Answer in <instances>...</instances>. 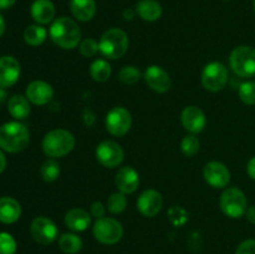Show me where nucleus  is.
<instances>
[{
    "mask_svg": "<svg viewBox=\"0 0 255 254\" xmlns=\"http://www.w3.org/2000/svg\"><path fill=\"white\" fill-rule=\"evenodd\" d=\"M20 74L21 67L14 56L5 55L0 57V87L6 89L16 84Z\"/></svg>",
    "mask_w": 255,
    "mask_h": 254,
    "instance_id": "15",
    "label": "nucleus"
},
{
    "mask_svg": "<svg viewBox=\"0 0 255 254\" xmlns=\"http://www.w3.org/2000/svg\"><path fill=\"white\" fill-rule=\"evenodd\" d=\"M5 167H6V158H5L4 153L0 151V173H1V172H4Z\"/></svg>",
    "mask_w": 255,
    "mask_h": 254,
    "instance_id": "40",
    "label": "nucleus"
},
{
    "mask_svg": "<svg viewBox=\"0 0 255 254\" xmlns=\"http://www.w3.org/2000/svg\"><path fill=\"white\" fill-rule=\"evenodd\" d=\"M50 37L59 47L72 50L81 42V30L76 21L67 16L57 17L50 26Z\"/></svg>",
    "mask_w": 255,
    "mask_h": 254,
    "instance_id": "1",
    "label": "nucleus"
},
{
    "mask_svg": "<svg viewBox=\"0 0 255 254\" xmlns=\"http://www.w3.org/2000/svg\"><path fill=\"white\" fill-rule=\"evenodd\" d=\"M203 177L213 188H224L231 182V172L228 167L218 161H211L204 166Z\"/></svg>",
    "mask_w": 255,
    "mask_h": 254,
    "instance_id": "12",
    "label": "nucleus"
},
{
    "mask_svg": "<svg viewBox=\"0 0 255 254\" xmlns=\"http://www.w3.org/2000/svg\"><path fill=\"white\" fill-rule=\"evenodd\" d=\"M80 52H81L82 56L85 57H94L97 52L100 51V45L92 37H87V39L82 40L79 45Z\"/></svg>",
    "mask_w": 255,
    "mask_h": 254,
    "instance_id": "33",
    "label": "nucleus"
},
{
    "mask_svg": "<svg viewBox=\"0 0 255 254\" xmlns=\"http://www.w3.org/2000/svg\"><path fill=\"white\" fill-rule=\"evenodd\" d=\"M219 206L227 217L237 219L246 216V212L248 209V201L243 191L232 187V188L224 189L223 193L221 194Z\"/></svg>",
    "mask_w": 255,
    "mask_h": 254,
    "instance_id": "5",
    "label": "nucleus"
},
{
    "mask_svg": "<svg viewBox=\"0 0 255 254\" xmlns=\"http://www.w3.org/2000/svg\"><path fill=\"white\" fill-rule=\"evenodd\" d=\"M181 121L184 128L192 134L201 133L207 125V117L204 112L197 106H187L182 111Z\"/></svg>",
    "mask_w": 255,
    "mask_h": 254,
    "instance_id": "16",
    "label": "nucleus"
},
{
    "mask_svg": "<svg viewBox=\"0 0 255 254\" xmlns=\"http://www.w3.org/2000/svg\"><path fill=\"white\" fill-rule=\"evenodd\" d=\"M163 206L162 194L156 189H146L139 194L137 199V209L144 217H156Z\"/></svg>",
    "mask_w": 255,
    "mask_h": 254,
    "instance_id": "13",
    "label": "nucleus"
},
{
    "mask_svg": "<svg viewBox=\"0 0 255 254\" xmlns=\"http://www.w3.org/2000/svg\"><path fill=\"white\" fill-rule=\"evenodd\" d=\"M54 97V89L47 82L36 80L27 85L26 87V99L31 104L37 106H44L47 105Z\"/></svg>",
    "mask_w": 255,
    "mask_h": 254,
    "instance_id": "17",
    "label": "nucleus"
},
{
    "mask_svg": "<svg viewBox=\"0 0 255 254\" xmlns=\"http://www.w3.org/2000/svg\"><path fill=\"white\" fill-rule=\"evenodd\" d=\"M21 216V206L12 197L0 198V222L5 224L15 223Z\"/></svg>",
    "mask_w": 255,
    "mask_h": 254,
    "instance_id": "21",
    "label": "nucleus"
},
{
    "mask_svg": "<svg viewBox=\"0 0 255 254\" xmlns=\"http://www.w3.org/2000/svg\"><path fill=\"white\" fill-rule=\"evenodd\" d=\"M94 237L97 242L102 244L119 243L124 237V227L119 221L109 217H102L97 219L94 224Z\"/></svg>",
    "mask_w": 255,
    "mask_h": 254,
    "instance_id": "7",
    "label": "nucleus"
},
{
    "mask_svg": "<svg viewBox=\"0 0 255 254\" xmlns=\"http://www.w3.org/2000/svg\"><path fill=\"white\" fill-rule=\"evenodd\" d=\"M16 253V242L14 237L9 233H0V254Z\"/></svg>",
    "mask_w": 255,
    "mask_h": 254,
    "instance_id": "34",
    "label": "nucleus"
},
{
    "mask_svg": "<svg viewBox=\"0 0 255 254\" xmlns=\"http://www.w3.org/2000/svg\"><path fill=\"white\" fill-rule=\"evenodd\" d=\"M5 99H6V92H5V90L2 87H0V104H2L5 101Z\"/></svg>",
    "mask_w": 255,
    "mask_h": 254,
    "instance_id": "43",
    "label": "nucleus"
},
{
    "mask_svg": "<svg viewBox=\"0 0 255 254\" xmlns=\"http://www.w3.org/2000/svg\"><path fill=\"white\" fill-rule=\"evenodd\" d=\"M47 31L41 25H30L24 31V40L30 46H40L46 40Z\"/></svg>",
    "mask_w": 255,
    "mask_h": 254,
    "instance_id": "26",
    "label": "nucleus"
},
{
    "mask_svg": "<svg viewBox=\"0 0 255 254\" xmlns=\"http://www.w3.org/2000/svg\"><path fill=\"white\" fill-rule=\"evenodd\" d=\"M229 75L226 65L219 61H212L204 66L202 72V85L211 92H218L226 87Z\"/></svg>",
    "mask_w": 255,
    "mask_h": 254,
    "instance_id": "8",
    "label": "nucleus"
},
{
    "mask_svg": "<svg viewBox=\"0 0 255 254\" xmlns=\"http://www.w3.org/2000/svg\"><path fill=\"white\" fill-rule=\"evenodd\" d=\"M229 65L239 77H252L255 75V47L241 45L232 51Z\"/></svg>",
    "mask_w": 255,
    "mask_h": 254,
    "instance_id": "6",
    "label": "nucleus"
},
{
    "mask_svg": "<svg viewBox=\"0 0 255 254\" xmlns=\"http://www.w3.org/2000/svg\"><path fill=\"white\" fill-rule=\"evenodd\" d=\"M105 126L112 136H125L132 126V116L125 107H114L106 115Z\"/></svg>",
    "mask_w": 255,
    "mask_h": 254,
    "instance_id": "9",
    "label": "nucleus"
},
{
    "mask_svg": "<svg viewBox=\"0 0 255 254\" xmlns=\"http://www.w3.org/2000/svg\"><path fill=\"white\" fill-rule=\"evenodd\" d=\"M4 32H5V20L4 17L0 15V37L4 35Z\"/></svg>",
    "mask_w": 255,
    "mask_h": 254,
    "instance_id": "42",
    "label": "nucleus"
},
{
    "mask_svg": "<svg viewBox=\"0 0 255 254\" xmlns=\"http://www.w3.org/2000/svg\"><path fill=\"white\" fill-rule=\"evenodd\" d=\"M253 6H254V10H255V0L253 1Z\"/></svg>",
    "mask_w": 255,
    "mask_h": 254,
    "instance_id": "44",
    "label": "nucleus"
},
{
    "mask_svg": "<svg viewBox=\"0 0 255 254\" xmlns=\"http://www.w3.org/2000/svg\"><path fill=\"white\" fill-rule=\"evenodd\" d=\"M247 172H248V176L251 177L252 179H255V156L252 157L248 161V164H247Z\"/></svg>",
    "mask_w": 255,
    "mask_h": 254,
    "instance_id": "37",
    "label": "nucleus"
},
{
    "mask_svg": "<svg viewBox=\"0 0 255 254\" xmlns=\"http://www.w3.org/2000/svg\"><path fill=\"white\" fill-rule=\"evenodd\" d=\"M142 74L139 71L138 67L133 66V65H127L124 66L119 72V79L121 80L124 84L126 85H133L141 80Z\"/></svg>",
    "mask_w": 255,
    "mask_h": 254,
    "instance_id": "30",
    "label": "nucleus"
},
{
    "mask_svg": "<svg viewBox=\"0 0 255 254\" xmlns=\"http://www.w3.org/2000/svg\"><path fill=\"white\" fill-rule=\"evenodd\" d=\"M236 254H255V239H247L237 248Z\"/></svg>",
    "mask_w": 255,
    "mask_h": 254,
    "instance_id": "35",
    "label": "nucleus"
},
{
    "mask_svg": "<svg viewBox=\"0 0 255 254\" xmlns=\"http://www.w3.org/2000/svg\"><path fill=\"white\" fill-rule=\"evenodd\" d=\"M111 65L104 59H97L90 66V75L96 82H106L111 76Z\"/></svg>",
    "mask_w": 255,
    "mask_h": 254,
    "instance_id": "25",
    "label": "nucleus"
},
{
    "mask_svg": "<svg viewBox=\"0 0 255 254\" xmlns=\"http://www.w3.org/2000/svg\"><path fill=\"white\" fill-rule=\"evenodd\" d=\"M239 99L246 105H255V82L246 81L239 86Z\"/></svg>",
    "mask_w": 255,
    "mask_h": 254,
    "instance_id": "32",
    "label": "nucleus"
},
{
    "mask_svg": "<svg viewBox=\"0 0 255 254\" xmlns=\"http://www.w3.org/2000/svg\"><path fill=\"white\" fill-rule=\"evenodd\" d=\"M75 137L70 131L64 128H56L49 131L42 139V151L47 157L61 158L74 149Z\"/></svg>",
    "mask_w": 255,
    "mask_h": 254,
    "instance_id": "3",
    "label": "nucleus"
},
{
    "mask_svg": "<svg viewBox=\"0 0 255 254\" xmlns=\"http://www.w3.org/2000/svg\"><path fill=\"white\" fill-rule=\"evenodd\" d=\"M59 246L64 253L76 254L82 249V239L75 233H64L59 238Z\"/></svg>",
    "mask_w": 255,
    "mask_h": 254,
    "instance_id": "27",
    "label": "nucleus"
},
{
    "mask_svg": "<svg viewBox=\"0 0 255 254\" xmlns=\"http://www.w3.org/2000/svg\"><path fill=\"white\" fill-rule=\"evenodd\" d=\"M60 172H61V168H60L59 162L55 158L46 159L40 168V174L45 182L56 181L60 176Z\"/></svg>",
    "mask_w": 255,
    "mask_h": 254,
    "instance_id": "28",
    "label": "nucleus"
},
{
    "mask_svg": "<svg viewBox=\"0 0 255 254\" xmlns=\"http://www.w3.org/2000/svg\"><path fill=\"white\" fill-rule=\"evenodd\" d=\"M136 14L144 21H156L162 16V6L156 0H139L136 5Z\"/></svg>",
    "mask_w": 255,
    "mask_h": 254,
    "instance_id": "23",
    "label": "nucleus"
},
{
    "mask_svg": "<svg viewBox=\"0 0 255 254\" xmlns=\"http://www.w3.org/2000/svg\"><path fill=\"white\" fill-rule=\"evenodd\" d=\"M30 233H31V237L35 242L46 246V244H51L52 242L56 241L57 236H59V229L51 219L41 216L36 217L31 222Z\"/></svg>",
    "mask_w": 255,
    "mask_h": 254,
    "instance_id": "10",
    "label": "nucleus"
},
{
    "mask_svg": "<svg viewBox=\"0 0 255 254\" xmlns=\"http://www.w3.org/2000/svg\"><path fill=\"white\" fill-rule=\"evenodd\" d=\"M124 149L115 141H102L96 147V158L102 166L107 168H115L124 161Z\"/></svg>",
    "mask_w": 255,
    "mask_h": 254,
    "instance_id": "11",
    "label": "nucleus"
},
{
    "mask_svg": "<svg viewBox=\"0 0 255 254\" xmlns=\"http://www.w3.org/2000/svg\"><path fill=\"white\" fill-rule=\"evenodd\" d=\"M91 224V216L82 208H72L65 216V226L72 232H84Z\"/></svg>",
    "mask_w": 255,
    "mask_h": 254,
    "instance_id": "19",
    "label": "nucleus"
},
{
    "mask_svg": "<svg viewBox=\"0 0 255 254\" xmlns=\"http://www.w3.org/2000/svg\"><path fill=\"white\" fill-rule=\"evenodd\" d=\"M31 16L39 25L49 24L55 17V6L50 0H35L31 5Z\"/></svg>",
    "mask_w": 255,
    "mask_h": 254,
    "instance_id": "20",
    "label": "nucleus"
},
{
    "mask_svg": "<svg viewBox=\"0 0 255 254\" xmlns=\"http://www.w3.org/2000/svg\"><path fill=\"white\" fill-rule=\"evenodd\" d=\"M30 132L21 122H6L0 126V147L10 153H17L27 147Z\"/></svg>",
    "mask_w": 255,
    "mask_h": 254,
    "instance_id": "2",
    "label": "nucleus"
},
{
    "mask_svg": "<svg viewBox=\"0 0 255 254\" xmlns=\"http://www.w3.org/2000/svg\"><path fill=\"white\" fill-rule=\"evenodd\" d=\"M115 184H116L119 192H122L125 194L133 193L139 186L138 172L133 167H121L115 177Z\"/></svg>",
    "mask_w": 255,
    "mask_h": 254,
    "instance_id": "18",
    "label": "nucleus"
},
{
    "mask_svg": "<svg viewBox=\"0 0 255 254\" xmlns=\"http://www.w3.org/2000/svg\"><path fill=\"white\" fill-rule=\"evenodd\" d=\"M143 79L148 87H151L153 91L163 94L171 89V77L169 74L158 65H151L146 69L143 74Z\"/></svg>",
    "mask_w": 255,
    "mask_h": 254,
    "instance_id": "14",
    "label": "nucleus"
},
{
    "mask_svg": "<svg viewBox=\"0 0 255 254\" xmlns=\"http://www.w3.org/2000/svg\"><path fill=\"white\" fill-rule=\"evenodd\" d=\"M100 52L105 57L111 60L120 59L124 56L128 50V36L126 32L121 29H109L104 32L100 39Z\"/></svg>",
    "mask_w": 255,
    "mask_h": 254,
    "instance_id": "4",
    "label": "nucleus"
},
{
    "mask_svg": "<svg viewBox=\"0 0 255 254\" xmlns=\"http://www.w3.org/2000/svg\"><path fill=\"white\" fill-rule=\"evenodd\" d=\"M199 147H201V142L196 134H187L181 141V149L187 157H193L194 154L198 153Z\"/></svg>",
    "mask_w": 255,
    "mask_h": 254,
    "instance_id": "31",
    "label": "nucleus"
},
{
    "mask_svg": "<svg viewBox=\"0 0 255 254\" xmlns=\"http://www.w3.org/2000/svg\"><path fill=\"white\" fill-rule=\"evenodd\" d=\"M107 209L112 214H120L126 209L127 207V197L122 192H115L107 199L106 204Z\"/></svg>",
    "mask_w": 255,
    "mask_h": 254,
    "instance_id": "29",
    "label": "nucleus"
},
{
    "mask_svg": "<svg viewBox=\"0 0 255 254\" xmlns=\"http://www.w3.org/2000/svg\"><path fill=\"white\" fill-rule=\"evenodd\" d=\"M70 9L72 15L79 21H90L96 14L95 0H70Z\"/></svg>",
    "mask_w": 255,
    "mask_h": 254,
    "instance_id": "22",
    "label": "nucleus"
},
{
    "mask_svg": "<svg viewBox=\"0 0 255 254\" xmlns=\"http://www.w3.org/2000/svg\"><path fill=\"white\" fill-rule=\"evenodd\" d=\"M246 217H247V219H248V221L251 222V223L255 224V206L249 207V208L247 209Z\"/></svg>",
    "mask_w": 255,
    "mask_h": 254,
    "instance_id": "38",
    "label": "nucleus"
},
{
    "mask_svg": "<svg viewBox=\"0 0 255 254\" xmlns=\"http://www.w3.org/2000/svg\"><path fill=\"white\" fill-rule=\"evenodd\" d=\"M106 209L107 207L104 206L101 202H94L90 207V212H91V216L95 217L96 219L102 218L105 217V213H106Z\"/></svg>",
    "mask_w": 255,
    "mask_h": 254,
    "instance_id": "36",
    "label": "nucleus"
},
{
    "mask_svg": "<svg viewBox=\"0 0 255 254\" xmlns=\"http://www.w3.org/2000/svg\"><path fill=\"white\" fill-rule=\"evenodd\" d=\"M7 110H9V114L16 120L26 119L31 112L30 101L21 95H14L12 97H10L9 102H7Z\"/></svg>",
    "mask_w": 255,
    "mask_h": 254,
    "instance_id": "24",
    "label": "nucleus"
},
{
    "mask_svg": "<svg viewBox=\"0 0 255 254\" xmlns=\"http://www.w3.org/2000/svg\"><path fill=\"white\" fill-rule=\"evenodd\" d=\"M15 2H16V0H0V10L9 9Z\"/></svg>",
    "mask_w": 255,
    "mask_h": 254,
    "instance_id": "39",
    "label": "nucleus"
},
{
    "mask_svg": "<svg viewBox=\"0 0 255 254\" xmlns=\"http://www.w3.org/2000/svg\"><path fill=\"white\" fill-rule=\"evenodd\" d=\"M124 17L126 20H132L134 17V11L133 10H131V9H128V10H125V12H124Z\"/></svg>",
    "mask_w": 255,
    "mask_h": 254,
    "instance_id": "41",
    "label": "nucleus"
}]
</instances>
